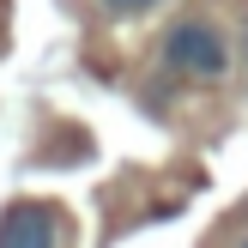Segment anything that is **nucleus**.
I'll return each mask as SVG.
<instances>
[{
	"mask_svg": "<svg viewBox=\"0 0 248 248\" xmlns=\"http://www.w3.org/2000/svg\"><path fill=\"white\" fill-rule=\"evenodd\" d=\"M164 61L176 73H188V79H200V85H218L230 73V43L212 18H182L164 36Z\"/></svg>",
	"mask_w": 248,
	"mask_h": 248,
	"instance_id": "obj_1",
	"label": "nucleus"
},
{
	"mask_svg": "<svg viewBox=\"0 0 248 248\" xmlns=\"http://www.w3.org/2000/svg\"><path fill=\"white\" fill-rule=\"evenodd\" d=\"M0 248H61V218L43 200H18L0 212Z\"/></svg>",
	"mask_w": 248,
	"mask_h": 248,
	"instance_id": "obj_2",
	"label": "nucleus"
},
{
	"mask_svg": "<svg viewBox=\"0 0 248 248\" xmlns=\"http://www.w3.org/2000/svg\"><path fill=\"white\" fill-rule=\"evenodd\" d=\"M103 12H145V6H157V0H97Z\"/></svg>",
	"mask_w": 248,
	"mask_h": 248,
	"instance_id": "obj_3",
	"label": "nucleus"
},
{
	"mask_svg": "<svg viewBox=\"0 0 248 248\" xmlns=\"http://www.w3.org/2000/svg\"><path fill=\"white\" fill-rule=\"evenodd\" d=\"M230 248H248V236H236V242H230Z\"/></svg>",
	"mask_w": 248,
	"mask_h": 248,
	"instance_id": "obj_4",
	"label": "nucleus"
}]
</instances>
